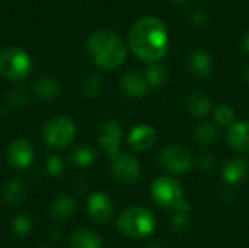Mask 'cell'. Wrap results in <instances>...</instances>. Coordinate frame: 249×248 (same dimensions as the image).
<instances>
[{
	"mask_svg": "<svg viewBox=\"0 0 249 248\" xmlns=\"http://www.w3.org/2000/svg\"><path fill=\"white\" fill-rule=\"evenodd\" d=\"M168 29L165 23L155 18L147 16L137 20L128 34V45L131 51L144 63L159 61L168 50Z\"/></svg>",
	"mask_w": 249,
	"mask_h": 248,
	"instance_id": "obj_1",
	"label": "cell"
},
{
	"mask_svg": "<svg viewBox=\"0 0 249 248\" xmlns=\"http://www.w3.org/2000/svg\"><path fill=\"white\" fill-rule=\"evenodd\" d=\"M88 51L93 63L104 69L112 70L120 67L127 56V48L121 37L109 29H98L88 39Z\"/></svg>",
	"mask_w": 249,
	"mask_h": 248,
	"instance_id": "obj_2",
	"label": "cell"
},
{
	"mask_svg": "<svg viewBox=\"0 0 249 248\" xmlns=\"http://www.w3.org/2000/svg\"><path fill=\"white\" fill-rule=\"evenodd\" d=\"M156 228V218L147 208L131 206L124 209L117 218V229L133 240H143L153 234Z\"/></svg>",
	"mask_w": 249,
	"mask_h": 248,
	"instance_id": "obj_3",
	"label": "cell"
},
{
	"mask_svg": "<svg viewBox=\"0 0 249 248\" xmlns=\"http://www.w3.org/2000/svg\"><path fill=\"white\" fill-rule=\"evenodd\" d=\"M150 194L153 202L165 209L175 212H190L191 205L184 197V190L181 184L172 177H158L153 180L150 187Z\"/></svg>",
	"mask_w": 249,
	"mask_h": 248,
	"instance_id": "obj_4",
	"label": "cell"
},
{
	"mask_svg": "<svg viewBox=\"0 0 249 248\" xmlns=\"http://www.w3.org/2000/svg\"><path fill=\"white\" fill-rule=\"evenodd\" d=\"M34 69L31 56L19 47H6L0 51V75L9 80L20 82Z\"/></svg>",
	"mask_w": 249,
	"mask_h": 248,
	"instance_id": "obj_5",
	"label": "cell"
},
{
	"mask_svg": "<svg viewBox=\"0 0 249 248\" xmlns=\"http://www.w3.org/2000/svg\"><path fill=\"white\" fill-rule=\"evenodd\" d=\"M76 134V129L74 124L71 123L70 118L63 117V115H57L50 118L45 126H44V140L50 148L54 149H64L67 148Z\"/></svg>",
	"mask_w": 249,
	"mask_h": 248,
	"instance_id": "obj_6",
	"label": "cell"
},
{
	"mask_svg": "<svg viewBox=\"0 0 249 248\" xmlns=\"http://www.w3.org/2000/svg\"><path fill=\"white\" fill-rule=\"evenodd\" d=\"M160 167L172 175L185 174L193 165L191 152L179 145H172L160 151L159 153Z\"/></svg>",
	"mask_w": 249,
	"mask_h": 248,
	"instance_id": "obj_7",
	"label": "cell"
},
{
	"mask_svg": "<svg viewBox=\"0 0 249 248\" xmlns=\"http://www.w3.org/2000/svg\"><path fill=\"white\" fill-rule=\"evenodd\" d=\"M111 171L115 180L123 184H134L140 177V164L136 156L120 152L111 159Z\"/></svg>",
	"mask_w": 249,
	"mask_h": 248,
	"instance_id": "obj_8",
	"label": "cell"
},
{
	"mask_svg": "<svg viewBox=\"0 0 249 248\" xmlns=\"http://www.w3.org/2000/svg\"><path fill=\"white\" fill-rule=\"evenodd\" d=\"M98 142L104 148L107 156L109 159L115 158L120 153V146L123 140V127L115 120L104 121L98 129Z\"/></svg>",
	"mask_w": 249,
	"mask_h": 248,
	"instance_id": "obj_9",
	"label": "cell"
},
{
	"mask_svg": "<svg viewBox=\"0 0 249 248\" xmlns=\"http://www.w3.org/2000/svg\"><path fill=\"white\" fill-rule=\"evenodd\" d=\"M86 209H88V215L92 218V221L99 225L109 224L114 216L112 202L102 191H95L88 197Z\"/></svg>",
	"mask_w": 249,
	"mask_h": 248,
	"instance_id": "obj_10",
	"label": "cell"
},
{
	"mask_svg": "<svg viewBox=\"0 0 249 248\" xmlns=\"http://www.w3.org/2000/svg\"><path fill=\"white\" fill-rule=\"evenodd\" d=\"M150 85L146 79V75L137 70H128L120 79V89L125 96L133 99L143 98L147 94Z\"/></svg>",
	"mask_w": 249,
	"mask_h": 248,
	"instance_id": "obj_11",
	"label": "cell"
},
{
	"mask_svg": "<svg viewBox=\"0 0 249 248\" xmlns=\"http://www.w3.org/2000/svg\"><path fill=\"white\" fill-rule=\"evenodd\" d=\"M7 161L16 170H26L34 161V148L26 139H16L7 149Z\"/></svg>",
	"mask_w": 249,
	"mask_h": 248,
	"instance_id": "obj_12",
	"label": "cell"
},
{
	"mask_svg": "<svg viewBox=\"0 0 249 248\" xmlns=\"http://www.w3.org/2000/svg\"><path fill=\"white\" fill-rule=\"evenodd\" d=\"M128 146L134 152H144L149 151L156 142V132L152 126L139 124L131 129L128 134Z\"/></svg>",
	"mask_w": 249,
	"mask_h": 248,
	"instance_id": "obj_13",
	"label": "cell"
},
{
	"mask_svg": "<svg viewBox=\"0 0 249 248\" xmlns=\"http://www.w3.org/2000/svg\"><path fill=\"white\" fill-rule=\"evenodd\" d=\"M249 177V162L245 158H232L222 170V180L229 186H238Z\"/></svg>",
	"mask_w": 249,
	"mask_h": 248,
	"instance_id": "obj_14",
	"label": "cell"
},
{
	"mask_svg": "<svg viewBox=\"0 0 249 248\" xmlns=\"http://www.w3.org/2000/svg\"><path fill=\"white\" fill-rule=\"evenodd\" d=\"M76 200L67 194V193H61L58 196H55L53 199V202L50 203L48 208V213L50 216L57 221V222H64L67 219H70L74 213H76Z\"/></svg>",
	"mask_w": 249,
	"mask_h": 248,
	"instance_id": "obj_15",
	"label": "cell"
},
{
	"mask_svg": "<svg viewBox=\"0 0 249 248\" xmlns=\"http://www.w3.org/2000/svg\"><path fill=\"white\" fill-rule=\"evenodd\" d=\"M228 145L235 152H249V121L233 123L229 127Z\"/></svg>",
	"mask_w": 249,
	"mask_h": 248,
	"instance_id": "obj_16",
	"label": "cell"
},
{
	"mask_svg": "<svg viewBox=\"0 0 249 248\" xmlns=\"http://www.w3.org/2000/svg\"><path fill=\"white\" fill-rule=\"evenodd\" d=\"M187 66H188V70L191 72V75H194L196 77L204 79V77L210 76V73H212L213 60L209 56V53H206L204 50H196L188 56Z\"/></svg>",
	"mask_w": 249,
	"mask_h": 248,
	"instance_id": "obj_17",
	"label": "cell"
},
{
	"mask_svg": "<svg viewBox=\"0 0 249 248\" xmlns=\"http://www.w3.org/2000/svg\"><path fill=\"white\" fill-rule=\"evenodd\" d=\"M70 248H102L101 237L89 228H77L69 240Z\"/></svg>",
	"mask_w": 249,
	"mask_h": 248,
	"instance_id": "obj_18",
	"label": "cell"
},
{
	"mask_svg": "<svg viewBox=\"0 0 249 248\" xmlns=\"http://www.w3.org/2000/svg\"><path fill=\"white\" fill-rule=\"evenodd\" d=\"M32 88L36 96L44 101H51L60 94V83L57 79L51 76H38L34 80Z\"/></svg>",
	"mask_w": 249,
	"mask_h": 248,
	"instance_id": "obj_19",
	"label": "cell"
},
{
	"mask_svg": "<svg viewBox=\"0 0 249 248\" xmlns=\"http://www.w3.org/2000/svg\"><path fill=\"white\" fill-rule=\"evenodd\" d=\"M28 196V189L23 181L20 180H10L6 183L3 189V199L9 206H19L25 202Z\"/></svg>",
	"mask_w": 249,
	"mask_h": 248,
	"instance_id": "obj_20",
	"label": "cell"
},
{
	"mask_svg": "<svg viewBox=\"0 0 249 248\" xmlns=\"http://www.w3.org/2000/svg\"><path fill=\"white\" fill-rule=\"evenodd\" d=\"M187 107H188V111L201 118V117H206L209 114V111L212 110V101L210 98L204 94V92H191L188 99H187Z\"/></svg>",
	"mask_w": 249,
	"mask_h": 248,
	"instance_id": "obj_21",
	"label": "cell"
},
{
	"mask_svg": "<svg viewBox=\"0 0 249 248\" xmlns=\"http://www.w3.org/2000/svg\"><path fill=\"white\" fill-rule=\"evenodd\" d=\"M194 139L200 146H210L219 139V127L214 123L204 121L196 129Z\"/></svg>",
	"mask_w": 249,
	"mask_h": 248,
	"instance_id": "obj_22",
	"label": "cell"
},
{
	"mask_svg": "<svg viewBox=\"0 0 249 248\" xmlns=\"http://www.w3.org/2000/svg\"><path fill=\"white\" fill-rule=\"evenodd\" d=\"M144 75H146V79H147L150 88H160V86H163L166 83L168 77H169L166 66L159 63V61L150 63L149 67L146 69Z\"/></svg>",
	"mask_w": 249,
	"mask_h": 248,
	"instance_id": "obj_23",
	"label": "cell"
},
{
	"mask_svg": "<svg viewBox=\"0 0 249 248\" xmlns=\"http://www.w3.org/2000/svg\"><path fill=\"white\" fill-rule=\"evenodd\" d=\"M10 228H12L13 235L19 237V238H25V237L31 235L32 228H34V222H32L31 215L28 212H19L12 219Z\"/></svg>",
	"mask_w": 249,
	"mask_h": 248,
	"instance_id": "obj_24",
	"label": "cell"
},
{
	"mask_svg": "<svg viewBox=\"0 0 249 248\" xmlns=\"http://www.w3.org/2000/svg\"><path fill=\"white\" fill-rule=\"evenodd\" d=\"M96 159V152L86 145L77 146L73 152H71V162L76 167H82V168H88L90 167Z\"/></svg>",
	"mask_w": 249,
	"mask_h": 248,
	"instance_id": "obj_25",
	"label": "cell"
},
{
	"mask_svg": "<svg viewBox=\"0 0 249 248\" xmlns=\"http://www.w3.org/2000/svg\"><path fill=\"white\" fill-rule=\"evenodd\" d=\"M214 120L217 124L225 126V127H231L235 123V111L226 105V104H220L216 107L214 110Z\"/></svg>",
	"mask_w": 249,
	"mask_h": 248,
	"instance_id": "obj_26",
	"label": "cell"
},
{
	"mask_svg": "<svg viewBox=\"0 0 249 248\" xmlns=\"http://www.w3.org/2000/svg\"><path fill=\"white\" fill-rule=\"evenodd\" d=\"M171 224L177 234H184L191 228V218L188 216V212H177Z\"/></svg>",
	"mask_w": 249,
	"mask_h": 248,
	"instance_id": "obj_27",
	"label": "cell"
},
{
	"mask_svg": "<svg viewBox=\"0 0 249 248\" xmlns=\"http://www.w3.org/2000/svg\"><path fill=\"white\" fill-rule=\"evenodd\" d=\"M85 94L88 96H98L102 92V79L98 75H92L85 82Z\"/></svg>",
	"mask_w": 249,
	"mask_h": 248,
	"instance_id": "obj_28",
	"label": "cell"
},
{
	"mask_svg": "<svg viewBox=\"0 0 249 248\" xmlns=\"http://www.w3.org/2000/svg\"><path fill=\"white\" fill-rule=\"evenodd\" d=\"M47 172L54 178L60 177L64 172V164H63L60 156L53 155V156L48 158V161H47Z\"/></svg>",
	"mask_w": 249,
	"mask_h": 248,
	"instance_id": "obj_29",
	"label": "cell"
},
{
	"mask_svg": "<svg viewBox=\"0 0 249 248\" xmlns=\"http://www.w3.org/2000/svg\"><path fill=\"white\" fill-rule=\"evenodd\" d=\"M9 101L13 107L19 108V107H23L25 102H26V95L22 89H13L10 94H9Z\"/></svg>",
	"mask_w": 249,
	"mask_h": 248,
	"instance_id": "obj_30",
	"label": "cell"
},
{
	"mask_svg": "<svg viewBox=\"0 0 249 248\" xmlns=\"http://www.w3.org/2000/svg\"><path fill=\"white\" fill-rule=\"evenodd\" d=\"M190 19H191V22L196 25V26H206L207 25V22H209V18H207V13L204 12V10H200V9H197V10H194L193 13H191V16H190Z\"/></svg>",
	"mask_w": 249,
	"mask_h": 248,
	"instance_id": "obj_31",
	"label": "cell"
},
{
	"mask_svg": "<svg viewBox=\"0 0 249 248\" xmlns=\"http://www.w3.org/2000/svg\"><path fill=\"white\" fill-rule=\"evenodd\" d=\"M213 165H214L213 156H210V155H203V156H200V159H198V167H200V170L209 171V170H212Z\"/></svg>",
	"mask_w": 249,
	"mask_h": 248,
	"instance_id": "obj_32",
	"label": "cell"
},
{
	"mask_svg": "<svg viewBox=\"0 0 249 248\" xmlns=\"http://www.w3.org/2000/svg\"><path fill=\"white\" fill-rule=\"evenodd\" d=\"M61 237H63V234H61V229H60V228H53V229H51L50 238H51L53 243H58V241L61 240Z\"/></svg>",
	"mask_w": 249,
	"mask_h": 248,
	"instance_id": "obj_33",
	"label": "cell"
},
{
	"mask_svg": "<svg viewBox=\"0 0 249 248\" xmlns=\"http://www.w3.org/2000/svg\"><path fill=\"white\" fill-rule=\"evenodd\" d=\"M146 248H168V247H166V244H165L162 240H153L152 243H149V244H147V247Z\"/></svg>",
	"mask_w": 249,
	"mask_h": 248,
	"instance_id": "obj_34",
	"label": "cell"
},
{
	"mask_svg": "<svg viewBox=\"0 0 249 248\" xmlns=\"http://www.w3.org/2000/svg\"><path fill=\"white\" fill-rule=\"evenodd\" d=\"M242 48L245 50V53L249 54V29L245 32V35L242 38Z\"/></svg>",
	"mask_w": 249,
	"mask_h": 248,
	"instance_id": "obj_35",
	"label": "cell"
},
{
	"mask_svg": "<svg viewBox=\"0 0 249 248\" xmlns=\"http://www.w3.org/2000/svg\"><path fill=\"white\" fill-rule=\"evenodd\" d=\"M232 197V191L231 190H225V191H222L220 193V199L225 202V199H226V202H229V199Z\"/></svg>",
	"mask_w": 249,
	"mask_h": 248,
	"instance_id": "obj_36",
	"label": "cell"
},
{
	"mask_svg": "<svg viewBox=\"0 0 249 248\" xmlns=\"http://www.w3.org/2000/svg\"><path fill=\"white\" fill-rule=\"evenodd\" d=\"M244 80L249 85V66H247V67L244 69Z\"/></svg>",
	"mask_w": 249,
	"mask_h": 248,
	"instance_id": "obj_37",
	"label": "cell"
},
{
	"mask_svg": "<svg viewBox=\"0 0 249 248\" xmlns=\"http://www.w3.org/2000/svg\"><path fill=\"white\" fill-rule=\"evenodd\" d=\"M172 3H175V4H185L188 0H171Z\"/></svg>",
	"mask_w": 249,
	"mask_h": 248,
	"instance_id": "obj_38",
	"label": "cell"
},
{
	"mask_svg": "<svg viewBox=\"0 0 249 248\" xmlns=\"http://www.w3.org/2000/svg\"><path fill=\"white\" fill-rule=\"evenodd\" d=\"M41 248H53V247H41Z\"/></svg>",
	"mask_w": 249,
	"mask_h": 248,
	"instance_id": "obj_39",
	"label": "cell"
}]
</instances>
